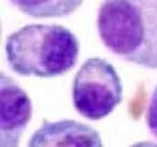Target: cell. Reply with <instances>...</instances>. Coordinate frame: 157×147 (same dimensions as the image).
<instances>
[{
    "label": "cell",
    "mask_w": 157,
    "mask_h": 147,
    "mask_svg": "<svg viewBox=\"0 0 157 147\" xmlns=\"http://www.w3.org/2000/svg\"><path fill=\"white\" fill-rule=\"evenodd\" d=\"M97 27L110 52L140 67L157 69V0H103Z\"/></svg>",
    "instance_id": "obj_1"
},
{
    "label": "cell",
    "mask_w": 157,
    "mask_h": 147,
    "mask_svg": "<svg viewBox=\"0 0 157 147\" xmlns=\"http://www.w3.org/2000/svg\"><path fill=\"white\" fill-rule=\"evenodd\" d=\"M5 50L9 67L16 74L48 78L73 69L80 42L61 25L31 24L8 36Z\"/></svg>",
    "instance_id": "obj_2"
},
{
    "label": "cell",
    "mask_w": 157,
    "mask_h": 147,
    "mask_svg": "<svg viewBox=\"0 0 157 147\" xmlns=\"http://www.w3.org/2000/svg\"><path fill=\"white\" fill-rule=\"evenodd\" d=\"M74 108L90 120L109 116L123 101V85L108 60L90 58L81 66L72 83Z\"/></svg>",
    "instance_id": "obj_3"
},
{
    "label": "cell",
    "mask_w": 157,
    "mask_h": 147,
    "mask_svg": "<svg viewBox=\"0 0 157 147\" xmlns=\"http://www.w3.org/2000/svg\"><path fill=\"white\" fill-rule=\"evenodd\" d=\"M1 138L2 147H15L33 115V104L26 91L12 77L1 73Z\"/></svg>",
    "instance_id": "obj_4"
},
{
    "label": "cell",
    "mask_w": 157,
    "mask_h": 147,
    "mask_svg": "<svg viewBox=\"0 0 157 147\" xmlns=\"http://www.w3.org/2000/svg\"><path fill=\"white\" fill-rule=\"evenodd\" d=\"M28 145L41 146H90L101 147L102 140L96 129L76 120H44L31 135Z\"/></svg>",
    "instance_id": "obj_5"
},
{
    "label": "cell",
    "mask_w": 157,
    "mask_h": 147,
    "mask_svg": "<svg viewBox=\"0 0 157 147\" xmlns=\"http://www.w3.org/2000/svg\"><path fill=\"white\" fill-rule=\"evenodd\" d=\"M84 0H10L22 13L36 18L65 17L81 7Z\"/></svg>",
    "instance_id": "obj_6"
},
{
    "label": "cell",
    "mask_w": 157,
    "mask_h": 147,
    "mask_svg": "<svg viewBox=\"0 0 157 147\" xmlns=\"http://www.w3.org/2000/svg\"><path fill=\"white\" fill-rule=\"evenodd\" d=\"M146 123L151 133L157 138V86L151 96L146 111Z\"/></svg>",
    "instance_id": "obj_7"
}]
</instances>
